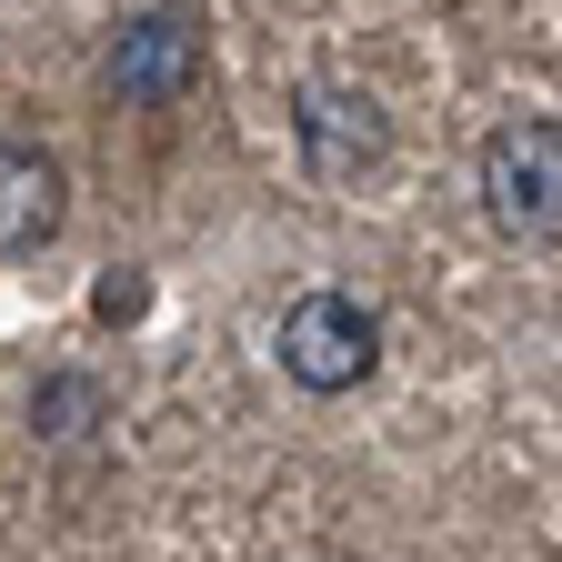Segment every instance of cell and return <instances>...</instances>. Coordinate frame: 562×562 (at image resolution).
Instances as JSON below:
<instances>
[{"label":"cell","mask_w":562,"mask_h":562,"mask_svg":"<svg viewBox=\"0 0 562 562\" xmlns=\"http://www.w3.org/2000/svg\"><path fill=\"white\" fill-rule=\"evenodd\" d=\"M271 351H281V372H292L302 392H351V382H372V362H382V322L351 292H302L292 312H281Z\"/></svg>","instance_id":"obj_1"},{"label":"cell","mask_w":562,"mask_h":562,"mask_svg":"<svg viewBox=\"0 0 562 562\" xmlns=\"http://www.w3.org/2000/svg\"><path fill=\"white\" fill-rule=\"evenodd\" d=\"M482 201L503 232H562V121L522 111L482 140Z\"/></svg>","instance_id":"obj_2"},{"label":"cell","mask_w":562,"mask_h":562,"mask_svg":"<svg viewBox=\"0 0 562 562\" xmlns=\"http://www.w3.org/2000/svg\"><path fill=\"white\" fill-rule=\"evenodd\" d=\"M101 81H111L121 101H140V111L181 101V91L201 81V11H191V0L131 11V21L111 31V60H101Z\"/></svg>","instance_id":"obj_3"},{"label":"cell","mask_w":562,"mask_h":562,"mask_svg":"<svg viewBox=\"0 0 562 562\" xmlns=\"http://www.w3.org/2000/svg\"><path fill=\"white\" fill-rule=\"evenodd\" d=\"M292 131H302V161H312V181H331V191H351L362 171H382V101L372 91H351V81H302L292 91Z\"/></svg>","instance_id":"obj_4"},{"label":"cell","mask_w":562,"mask_h":562,"mask_svg":"<svg viewBox=\"0 0 562 562\" xmlns=\"http://www.w3.org/2000/svg\"><path fill=\"white\" fill-rule=\"evenodd\" d=\"M60 232V161L41 140H0V261H31Z\"/></svg>","instance_id":"obj_5"},{"label":"cell","mask_w":562,"mask_h":562,"mask_svg":"<svg viewBox=\"0 0 562 562\" xmlns=\"http://www.w3.org/2000/svg\"><path fill=\"white\" fill-rule=\"evenodd\" d=\"M31 432H41V442H91V432H101V382L50 372V382L31 392Z\"/></svg>","instance_id":"obj_6"},{"label":"cell","mask_w":562,"mask_h":562,"mask_svg":"<svg viewBox=\"0 0 562 562\" xmlns=\"http://www.w3.org/2000/svg\"><path fill=\"white\" fill-rule=\"evenodd\" d=\"M140 302H151V292H140V271H101V292H91L101 322H140Z\"/></svg>","instance_id":"obj_7"}]
</instances>
